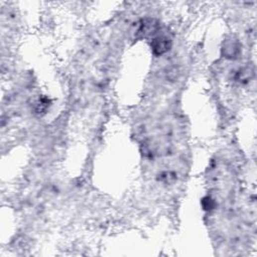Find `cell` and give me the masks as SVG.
Instances as JSON below:
<instances>
[{
	"label": "cell",
	"instance_id": "1",
	"mask_svg": "<svg viewBox=\"0 0 257 257\" xmlns=\"http://www.w3.org/2000/svg\"><path fill=\"white\" fill-rule=\"evenodd\" d=\"M152 50L157 56L167 53L171 48V39L165 35H158L152 39Z\"/></svg>",
	"mask_w": 257,
	"mask_h": 257
}]
</instances>
